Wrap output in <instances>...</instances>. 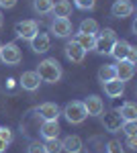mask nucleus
<instances>
[{"label":"nucleus","mask_w":137,"mask_h":153,"mask_svg":"<svg viewBox=\"0 0 137 153\" xmlns=\"http://www.w3.org/2000/svg\"><path fill=\"white\" fill-rule=\"evenodd\" d=\"M37 74L41 78V82H47V84H55L59 82L61 78V65L55 57H47L43 61H39V68H37Z\"/></svg>","instance_id":"nucleus-1"},{"label":"nucleus","mask_w":137,"mask_h":153,"mask_svg":"<svg viewBox=\"0 0 137 153\" xmlns=\"http://www.w3.org/2000/svg\"><path fill=\"white\" fill-rule=\"evenodd\" d=\"M117 43V33L113 29H104V31H98L94 35V51L100 53V55H111V49Z\"/></svg>","instance_id":"nucleus-2"},{"label":"nucleus","mask_w":137,"mask_h":153,"mask_svg":"<svg viewBox=\"0 0 137 153\" xmlns=\"http://www.w3.org/2000/svg\"><path fill=\"white\" fill-rule=\"evenodd\" d=\"M61 114L66 117V120H68L70 125H80V123H84L86 117H88V112H86V108H84V102H80V100L68 102V104L64 106V112H61Z\"/></svg>","instance_id":"nucleus-3"},{"label":"nucleus","mask_w":137,"mask_h":153,"mask_svg":"<svg viewBox=\"0 0 137 153\" xmlns=\"http://www.w3.org/2000/svg\"><path fill=\"white\" fill-rule=\"evenodd\" d=\"M21 59H23V53L16 43H6L0 47V61L4 65H16V63H21Z\"/></svg>","instance_id":"nucleus-4"},{"label":"nucleus","mask_w":137,"mask_h":153,"mask_svg":"<svg viewBox=\"0 0 137 153\" xmlns=\"http://www.w3.org/2000/svg\"><path fill=\"white\" fill-rule=\"evenodd\" d=\"M14 31H16V35L25 39V41H31L37 33H39V25L35 23V21H21V23L14 25Z\"/></svg>","instance_id":"nucleus-5"},{"label":"nucleus","mask_w":137,"mask_h":153,"mask_svg":"<svg viewBox=\"0 0 137 153\" xmlns=\"http://www.w3.org/2000/svg\"><path fill=\"white\" fill-rule=\"evenodd\" d=\"M49 31L55 37H59V39H66V37L72 35V23H70V19H59V16H55L51 21V25H49Z\"/></svg>","instance_id":"nucleus-6"},{"label":"nucleus","mask_w":137,"mask_h":153,"mask_svg":"<svg viewBox=\"0 0 137 153\" xmlns=\"http://www.w3.org/2000/svg\"><path fill=\"white\" fill-rule=\"evenodd\" d=\"M103 118V127L109 133H117V131H121V125H123V118L121 114L117 112V110H109V112H103L100 114Z\"/></svg>","instance_id":"nucleus-7"},{"label":"nucleus","mask_w":137,"mask_h":153,"mask_svg":"<svg viewBox=\"0 0 137 153\" xmlns=\"http://www.w3.org/2000/svg\"><path fill=\"white\" fill-rule=\"evenodd\" d=\"M133 10H135V6L131 0H115V4L111 6V14L115 19H127L133 14Z\"/></svg>","instance_id":"nucleus-8"},{"label":"nucleus","mask_w":137,"mask_h":153,"mask_svg":"<svg viewBox=\"0 0 137 153\" xmlns=\"http://www.w3.org/2000/svg\"><path fill=\"white\" fill-rule=\"evenodd\" d=\"M115 71H117V80L121 82H129L133 76H135V63L127 61V59H121L115 63Z\"/></svg>","instance_id":"nucleus-9"},{"label":"nucleus","mask_w":137,"mask_h":153,"mask_svg":"<svg viewBox=\"0 0 137 153\" xmlns=\"http://www.w3.org/2000/svg\"><path fill=\"white\" fill-rule=\"evenodd\" d=\"M84 108H86L88 117H100V114L104 112V102H103L100 96L90 94L86 100H84Z\"/></svg>","instance_id":"nucleus-10"},{"label":"nucleus","mask_w":137,"mask_h":153,"mask_svg":"<svg viewBox=\"0 0 137 153\" xmlns=\"http://www.w3.org/2000/svg\"><path fill=\"white\" fill-rule=\"evenodd\" d=\"M37 114L43 118V120H57L59 114H61V110H59V106L55 102H43V104H39V108H37Z\"/></svg>","instance_id":"nucleus-11"},{"label":"nucleus","mask_w":137,"mask_h":153,"mask_svg":"<svg viewBox=\"0 0 137 153\" xmlns=\"http://www.w3.org/2000/svg\"><path fill=\"white\" fill-rule=\"evenodd\" d=\"M64 51H66V57H68L72 63H82V61H84V57H86V51H84V49H82L80 45L74 41V39H72L68 45L64 47Z\"/></svg>","instance_id":"nucleus-12"},{"label":"nucleus","mask_w":137,"mask_h":153,"mask_svg":"<svg viewBox=\"0 0 137 153\" xmlns=\"http://www.w3.org/2000/svg\"><path fill=\"white\" fill-rule=\"evenodd\" d=\"M19 84L23 86V90H27V92H35L39 88V84H41V78H39L37 71H23Z\"/></svg>","instance_id":"nucleus-13"},{"label":"nucleus","mask_w":137,"mask_h":153,"mask_svg":"<svg viewBox=\"0 0 137 153\" xmlns=\"http://www.w3.org/2000/svg\"><path fill=\"white\" fill-rule=\"evenodd\" d=\"M103 90L109 98H119V96L125 92V82L113 78V80H109V82H103Z\"/></svg>","instance_id":"nucleus-14"},{"label":"nucleus","mask_w":137,"mask_h":153,"mask_svg":"<svg viewBox=\"0 0 137 153\" xmlns=\"http://www.w3.org/2000/svg\"><path fill=\"white\" fill-rule=\"evenodd\" d=\"M49 47H51V39H49L47 33H37L31 39V49H33L35 53H45Z\"/></svg>","instance_id":"nucleus-15"},{"label":"nucleus","mask_w":137,"mask_h":153,"mask_svg":"<svg viewBox=\"0 0 137 153\" xmlns=\"http://www.w3.org/2000/svg\"><path fill=\"white\" fill-rule=\"evenodd\" d=\"M82 147H84V143L78 135H68L64 141H61V151L66 153H80Z\"/></svg>","instance_id":"nucleus-16"},{"label":"nucleus","mask_w":137,"mask_h":153,"mask_svg":"<svg viewBox=\"0 0 137 153\" xmlns=\"http://www.w3.org/2000/svg\"><path fill=\"white\" fill-rule=\"evenodd\" d=\"M59 123L57 120H43V125H41V135L45 137V139H55L59 137Z\"/></svg>","instance_id":"nucleus-17"},{"label":"nucleus","mask_w":137,"mask_h":153,"mask_svg":"<svg viewBox=\"0 0 137 153\" xmlns=\"http://www.w3.org/2000/svg\"><path fill=\"white\" fill-rule=\"evenodd\" d=\"M129 47H131V43H127V41H123V39H117V43H115L113 49H111V55H113L117 61H121V59H127Z\"/></svg>","instance_id":"nucleus-18"},{"label":"nucleus","mask_w":137,"mask_h":153,"mask_svg":"<svg viewBox=\"0 0 137 153\" xmlns=\"http://www.w3.org/2000/svg\"><path fill=\"white\" fill-rule=\"evenodd\" d=\"M51 12L55 16H59V19H68L70 14H72V2L70 0H57V2H53Z\"/></svg>","instance_id":"nucleus-19"},{"label":"nucleus","mask_w":137,"mask_h":153,"mask_svg":"<svg viewBox=\"0 0 137 153\" xmlns=\"http://www.w3.org/2000/svg\"><path fill=\"white\" fill-rule=\"evenodd\" d=\"M117 112L121 114L123 120H137V106L133 104V102H125Z\"/></svg>","instance_id":"nucleus-20"},{"label":"nucleus","mask_w":137,"mask_h":153,"mask_svg":"<svg viewBox=\"0 0 137 153\" xmlns=\"http://www.w3.org/2000/svg\"><path fill=\"white\" fill-rule=\"evenodd\" d=\"M113 78H117V71H115L113 63H104V65H100V70H98V80H100V84L109 82V80H113Z\"/></svg>","instance_id":"nucleus-21"},{"label":"nucleus","mask_w":137,"mask_h":153,"mask_svg":"<svg viewBox=\"0 0 137 153\" xmlns=\"http://www.w3.org/2000/svg\"><path fill=\"white\" fill-rule=\"evenodd\" d=\"M74 41L80 45L84 51H88V49L94 47V35H86V33H78V35L74 37Z\"/></svg>","instance_id":"nucleus-22"},{"label":"nucleus","mask_w":137,"mask_h":153,"mask_svg":"<svg viewBox=\"0 0 137 153\" xmlns=\"http://www.w3.org/2000/svg\"><path fill=\"white\" fill-rule=\"evenodd\" d=\"M100 29H98V23L94 19H84L80 23V33H86V35H96Z\"/></svg>","instance_id":"nucleus-23"},{"label":"nucleus","mask_w":137,"mask_h":153,"mask_svg":"<svg viewBox=\"0 0 137 153\" xmlns=\"http://www.w3.org/2000/svg\"><path fill=\"white\" fill-rule=\"evenodd\" d=\"M33 8L37 14H49L53 8V0H33Z\"/></svg>","instance_id":"nucleus-24"},{"label":"nucleus","mask_w":137,"mask_h":153,"mask_svg":"<svg viewBox=\"0 0 137 153\" xmlns=\"http://www.w3.org/2000/svg\"><path fill=\"white\" fill-rule=\"evenodd\" d=\"M45 153H61V141L59 139H45Z\"/></svg>","instance_id":"nucleus-25"},{"label":"nucleus","mask_w":137,"mask_h":153,"mask_svg":"<svg viewBox=\"0 0 137 153\" xmlns=\"http://www.w3.org/2000/svg\"><path fill=\"white\" fill-rule=\"evenodd\" d=\"M121 131H125V135H137V120H123Z\"/></svg>","instance_id":"nucleus-26"},{"label":"nucleus","mask_w":137,"mask_h":153,"mask_svg":"<svg viewBox=\"0 0 137 153\" xmlns=\"http://www.w3.org/2000/svg\"><path fill=\"white\" fill-rule=\"evenodd\" d=\"M74 4H76L80 10H92L94 4H96V0H74Z\"/></svg>","instance_id":"nucleus-27"},{"label":"nucleus","mask_w":137,"mask_h":153,"mask_svg":"<svg viewBox=\"0 0 137 153\" xmlns=\"http://www.w3.org/2000/svg\"><path fill=\"white\" fill-rule=\"evenodd\" d=\"M27 153H45V145L39 143V141H33L27 147Z\"/></svg>","instance_id":"nucleus-28"},{"label":"nucleus","mask_w":137,"mask_h":153,"mask_svg":"<svg viewBox=\"0 0 137 153\" xmlns=\"http://www.w3.org/2000/svg\"><path fill=\"white\" fill-rule=\"evenodd\" d=\"M0 139L4 143H10L12 141V131L8 127H0Z\"/></svg>","instance_id":"nucleus-29"},{"label":"nucleus","mask_w":137,"mask_h":153,"mask_svg":"<svg viewBox=\"0 0 137 153\" xmlns=\"http://www.w3.org/2000/svg\"><path fill=\"white\" fill-rule=\"evenodd\" d=\"M106 153H125L123 149H121V145L117 141H111L109 145H106Z\"/></svg>","instance_id":"nucleus-30"},{"label":"nucleus","mask_w":137,"mask_h":153,"mask_svg":"<svg viewBox=\"0 0 137 153\" xmlns=\"http://www.w3.org/2000/svg\"><path fill=\"white\" fill-rule=\"evenodd\" d=\"M127 61H131V63H135V61H137V47H135V45H131V47H129Z\"/></svg>","instance_id":"nucleus-31"},{"label":"nucleus","mask_w":137,"mask_h":153,"mask_svg":"<svg viewBox=\"0 0 137 153\" xmlns=\"http://www.w3.org/2000/svg\"><path fill=\"white\" fill-rule=\"evenodd\" d=\"M127 147L129 149H137V135H127Z\"/></svg>","instance_id":"nucleus-32"},{"label":"nucleus","mask_w":137,"mask_h":153,"mask_svg":"<svg viewBox=\"0 0 137 153\" xmlns=\"http://www.w3.org/2000/svg\"><path fill=\"white\" fill-rule=\"evenodd\" d=\"M16 6V0H0V8H14Z\"/></svg>","instance_id":"nucleus-33"},{"label":"nucleus","mask_w":137,"mask_h":153,"mask_svg":"<svg viewBox=\"0 0 137 153\" xmlns=\"http://www.w3.org/2000/svg\"><path fill=\"white\" fill-rule=\"evenodd\" d=\"M6 147H8V143H4L2 139H0V153H4V151H6Z\"/></svg>","instance_id":"nucleus-34"},{"label":"nucleus","mask_w":137,"mask_h":153,"mask_svg":"<svg viewBox=\"0 0 137 153\" xmlns=\"http://www.w3.org/2000/svg\"><path fill=\"white\" fill-rule=\"evenodd\" d=\"M2 25H4V19H2V12H0V29H2Z\"/></svg>","instance_id":"nucleus-35"},{"label":"nucleus","mask_w":137,"mask_h":153,"mask_svg":"<svg viewBox=\"0 0 137 153\" xmlns=\"http://www.w3.org/2000/svg\"><path fill=\"white\" fill-rule=\"evenodd\" d=\"M0 47H2V43H0Z\"/></svg>","instance_id":"nucleus-36"}]
</instances>
